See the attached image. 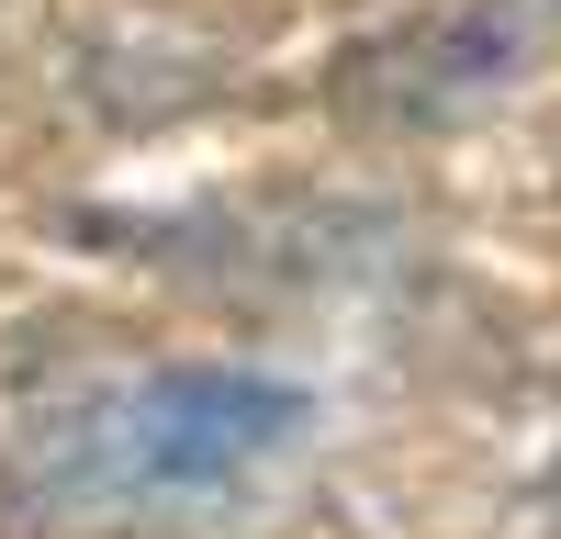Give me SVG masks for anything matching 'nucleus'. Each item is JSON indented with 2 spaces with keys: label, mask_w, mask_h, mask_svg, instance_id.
I'll use <instances>...</instances> for the list:
<instances>
[{
  "label": "nucleus",
  "mask_w": 561,
  "mask_h": 539,
  "mask_svg": "<svg viewBox=\"0 0 561 539\" xmlns=\"http://www.w3.org/2000/svg\"><path fill=\"white\" fill-rule=\"evenodd\" d=\"M304 427L314 393L270 371H147L68 404L34 438V472L45 494H79V506H192V494H225L259 461H280Z\"/></svg>",
  "instance_id": "nucleus-1"
}]
</instances>
